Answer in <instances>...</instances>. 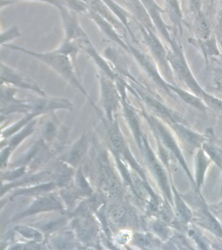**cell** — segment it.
<instances>
[{
  "label": "cell",
  "mask_w": 222,
  "mask_h": 250,
  "mask_svg": "<svg viewBox=\"0 0 222 250\" xmlns=\"http://www.w3.org/2000/svg\"><path fill=\"white\" fill-rule=\"evenodd\" d=\"M202 149L208 156L222 170V150L214 143L204 142Z\"/></svg>",
  "instance_id": "ee69618b"
},
{
  "label": "cell",
  "mask_w": 222,
  "mask_h": 250,
  "mask_svg": "<svg viewBox=\"0 0 222 250\" xmlns=\"http://www.w3.org/2000/svg\"><path fill=\"white\" fill-rule=\"evenodd\" d=\"M140 1L147 9L156 29L159 31L161 36L163 37L169 44H172L173 37H171L170 31L173 30V29L164 22L161 16V13H164V10L158 5L155 0H140Z\"/></svg>",
  "instance_id": "ac0fdd59"
},
{
  "label": "cell",
  "mask_w": 222,
  "mask_h": 250,
  "mask_svg": "<svg viewBox=\"0 0 222 250\" xmlns=\"http://www.w3.org/2000/svg\"><path fill=\"white\" fill-rule=\"evenodd\" d=\"M58 127L54 120H48L43 123L41 128L42 140L44 142H51L58 136Z\"/></svg>",
  "instance_id": "f6af8a7d"
},
{
  "label": "cell",
  "mask_w": 222,
  "mask_h": 250,
  "mask_svg": "<svg viewBox=\"0 0 222 250\" xmlns=\"http://www.w3.org/2000/svg\"><path fill=\"white\" fill-rule=\"evenodd\" d=\"M169 89L171 92H173L178 95L182 100L184 103L192 105V106L196 107L199 110L204 111L207 109V106L202 101V100L198 96L195 95L194 93H191L190 92L183 89L182 88L179 87L178 86L174 85V84L168 83Z\"/></svg>",
  "instance_id": "1f68e13d"
},
{
  "label": "cell",
  "mask_w": 222,
  "mask_h": 250,
  "mask_svg": "<svg viewBox=\"0 0 222 250\" xmlns=\"http://www.w3.org/2000/svg\"><path fill=\"white\" fill-rule=\"evenodd\" d=\"M167 50V60L173 73L185 84L193 93L202 98L205 91L199 84L190 66L186 62L182 45L179 42V37L173 36V42Z\"/></svg>",
  "instance_id": "7a4b0ae2"
},
{
  "label": "cell",
  "mask_w": 222,
  "mask_h": 250,
  "mask_svg": "<svg viewBox=\"0 0 222 250\" xmlns=\"http://www.w3.org/2000/svg\"><path fill=\"white\" fill-rule=\"evenodd\" d=\"M14 230L19 234H20L22 237L30 240V241L42 243L46 238L43 232L34 226L21 225V226L15 227Z\"/></svg>",
  "instance_id": "f35d334b"
},
{
  "label": "cell",
  "mask_w": 222,
  "mask_h": 250,
  "mask_svg": "<svg viewBox=\"0 0 222 250\" xmlns=\"http://www.w3.org/2000/svg\"><path fill=\"white\" fill-rule=\"evenodd\" d=\"M121 107L124 119L130 130L135 138L140 149L143 147V138L144 134L141 130V121L137 110L131 104L128 100L127 91L121 93Z\"/></svg>",
  "instance_id": "2e32d148"
},
{
  "label": "cell",
  "mask_w": 222,
  "mask_h": 250,
  "mask_svg": "<svg viewBox=\"0 0 222 250\" xmlns=\"http://www.w3.org/2000/svg\"><path fill=\"white\" fill-rule=\"evenodd\" d=\"M12 1H14L16 2V3L19 1H36L44 2V3L50 4V5L55 6V7L58 8V9H61L62 7H65V6L66 7H67V4H66L64 0H12Z\"/></svg>",
  "instance_id": "9f6ffc18"
},
{
  "label": "cell",
  "mask_w": 222,
  "mask_h": 250,
  "mask_svg": "<svg viewBox=\"0 0 222 250\" xmlns=\"http://www.w3.org/2000/svg\"><path fill=\"white\" fill-rule=\"evenodd\" d=\"M77 236L71 230H65L52 237L48 241L49 246L56 250L75 249L77 246Z\"/></svg>",
  "instance_id": "f1b7e54d"
},
{
  "label": "cell",
  "mask_w": 222,
  "mask_h": 250,
  "mask_svg": "<svg viewBox=\"0 0 222 250\" xmlns=\"http://www.w3.org/2000/svg\"><path fill=\"white\" fill-rule=\"evenodd\" d=\"M40 242L30 241L28 242H16L11 244L9 249L11 250H36L43 249Z\"/></svg>",
  "instance_id": "f907efd6"
},
{
  "label": "cell",
  "mask_w": 222,
  "mask_h": 250,
  "mask_svg": "<svg viewBox=\"0 0 222 250\" xmlns=\"http://www.w3.org/2000/svg\"><path fill=\"white\" fill-rule=\"evenodd\" d=\"M188 41L190 44L202 51L206 64H208L209 58H217L221 54L216 37L210 36L206 39L191 37Z\"/></svg>",
  "instance_id": "d4e9b609"
},
{
  "label": "cell",
  "mask_w": 222,
  "mask_h": 250,
  "mask_svg": "<svg viewBox=\"0 0 222 250\" xmlns=\"http://www.w3.org/2000/svg\"><path fill=\"white\" fill-rule=\"evenodd\" d=\"M27 166L12 168L10 171L1 173V181L13 182L24 177L27 171Z\"/></svg>",
  "instance_id": "bcb514c9"
},
{
  "label": "cell",
  "mask_w": 222,
  "mask_h": 250,
  "mask_svg": "<svg viewBox=\"0 0 222 250\" xmlns=\"http://www.w3.org/2000/svg\"><path fill=\"white\" fill-rule=\"evenodd\" d=\"M132 236L133 234L131 230L127 229H122L117 234L116 240L119 245L124 246L126 245L128 242H131Z\"/></svg>",
  "instance_id": "816d5d0a"
},
{
  "label": "cell",
  "mask_w": 222,
  "mask_h": 250,
  "mask_svg": "<svg viewBox=\"0 0 222 250\" xmlns=\"http://www.w3.org/2000/svg\"><path fill=\"white\" fill-rule=\"evenodd\" d=\"M75 187L84 197H89L94 193L93 189L80 167L75 175Z\"/></svg>",
  "instance_id": "60d3db41"
},
{
  "label": "cell",
  "mask_w": 222,
  "mask_h": 250,
  "mask_svg": "<svg viewBox=\"0 0 222 250\" xmlns=\"http://www.w3.org/2000/svg\"><path fill=\"white\" fill-rule=\"evenodd\" d=\"M82 1L86 2V3H87V0H82Z\"/></svg>",
  "instance_id": "6125c7cd"
},
{
  "label": "cell",
  "mask_w": 222,
  "mask_h": 250,
  "mask_svg": "<svg viewBox=\"0 0 222 250\" xmlns=\"http://www.w3.org/2000/svg\"><path fill=\"white\" fill-rule=\"evenodd\" d=\"M56 188H57V186L54 181L31 187H22V188H19L14 191L10 199L11 200H13L19 196H41Z\"/></svg>",
  "instance_id": "f546056e"
},
{
  "label": "cell",
  "mask_w": 222,
  "mask_h": 250,
  "mask_svg": "<svg viewBox=\"0 0 222 250\" xmlns=\"http://www.w3.org/2000/svg\"><path fill=\"white\" fill-rule=\"evenodd\" d=\"M63 209V205L53 195H41V196H39L26 210L15 215L11 219L10 222H18L19 220H22L23 218L40 214V213L61 210Z\"/></svg>",
  "instance_id": "5bb4252c"
},
{
  "label": "cell",
  "mask_w": 222,
  "mask_h": 250,
  "mask_svg": "<svg viewBox=\"0 0 222 250\" xmlns=\"http://www.w3.org/2000/svg\"><path fill=\"white\" fill-rule=\"evenodd\" d=\"M20 29L17 25H13L10 28L7 29L1 33V46L7 44V42L13 40V39L19 38L21 37Z\"/></svg>",
  "instance_id": "c3c4849f"
},
{
  "label": "cell",
  "mask_w": 222,
  "mask_h": 250,
  "mask_svg": "<svg viewBox=\"0 0 222 250\" xmlns=\"http://www.w3.org/2000/svg\"><path fill=\"white\" fill-rule=\"evenodd\" d=\"M13 150L9 146L3 148L1 152V169H4L8 164L9 157Z\"/></svg>",
  "instance_id": "11a10c76"
},
{
  "label": "cell",
  "mask_w": 222,
  "mask_h": 250,
  "mask_svg": "<svg viewBox=\"0 0 222 250\" xmlns=\"http://www.w3.org/2000/svg\"><path fill=\"white\" fill-rule=\"evenodd\" d=\"M59 11L65 31V40L75 41L79 45L90 40L80 23L78 13L66 6L60 9Z\"/></svg>",
  "instance_id": "4fadbf2b"
},
{
  "label": "cell",
  "mask_w": 222,
  "mask_h": 250,
  "mask_svg": "<svg viewBox=\"0 0 222 250\" xmlns=\"http://www.w3.org/2000/svg\"><path fill=\"white\" fill-rule=\"evenodd\" d=\"M73 104L65 98L52 97L48 96H30L25 99L26 114H32L38 117L42 115L53 113L58 109L73 110Z\"/></svg>",
  "instance_id": "8992f818"
},
{
  "label": "cell",
  "mask_w": 222,
  "mask_h": 250,
  "mask_svg": "<svg viewBox=\"0 0 222 250\" xmlns=\"http://www.w3.org/2000/svg\"><path fill=\"white\" fill-rule=\"evenodd\" d=\"M88 148V137L85 134L80 138L61 158L62 161L73 167H77L84 157Z\"/></svg>",
  "instance_id": "44dd1931"
},
{
  "label": "cell",
  "mask_w": 222,
  "mask_h": 250,
  "mask_svg": "<svg viewBox=\"0 0 222 250\" xmlns=\"http://www.w3.org/2000/svg\"><path fill=\"white\" fill-rule=\"evenodd\" d=\"M165 11L168 14L173 23V34L175 36H182L183 33L182 23L184 21L182 9L179 0H165Z\"/></svg>",
  "instance_id": "4316f807"
},
{
  "label": "cell",
  "mask_w": 222,
  "mask_h": 250,
  "mask_svg": "<svg viewBox=\"0 0 222 250\" xmlns=\"http://www.w3.org/2000/svg\"><path fill=\"white\" fill-rule=\"evenodd\" d=\"M221 193L222 194V187H221Z\"/></svg>",
  "instance_id": "94428289"
},
{
  "label": "cell",
  "mask_w": 222,
  "mask_h": 250,
  "mask_svg": "<svg viewBox=\"0 0 222 250\" xmlns=\"http://www.w3.org/2000/svg\"><path fill=\"white\" fill-rule=\"evenodd\" d=\"M214 89L222 93V75L216 76L214 78Z\"/></svg>",
  "instance_id": "6f0895ef"
},
{
  "label": "cell",
  "mask_w": 222,
  "mask_h": 250,
  "mask_svg": "<svg viewBox=\"0 0 222 250\" xmlns=\"http://www.w3.org/2000/svg\"><path fill=\"white\" fill-rule=\"evenodd\" d=\"M151 228L155 234L161 239H167L170 234L169 229L161 221L157 220L154 222L152 224Z\"/></svg>",
  "instance_id": "681fc988"
},
{
  "label": "cell",
  "mask_w": 222,
  "mask_h": 250,
  "mask_svg": "<svg viewBox=\"0 0 222 250\" xmlns=\"http://www.w3.org/2000/svg\"><path fill=\"white\" fill-rule=\"evenodd\" d=\"M202 101L205 104L206 106L210 107L213 110L222 113V100L215 96L204 92L202 98Z\"/></svg>",
  "instance_id": "7dc6e473"
},
{
  "label": "cell",
  "mask_w": 222,
  "mask_h": 250,
  "mask_svg": "<svg viewBox=\"0 0 222 250\" xmlns=\"http://www.w3.org/2000/svg\"><path fill=\"white\" fill-rule=\"evenodd\" d=\"M56 50L71 58L75 65L77 63L78 55L81 51H82L79 43L75 42V41L65 40V39Z\"/></svg>",
  "instance_id": "b9f144b4"
},
{
  "label": "cell",
  "mask_w": 222,
  "mask_h": 250,
  "mask_svg": "<svg viewBox=\"0 0 222 250\" xmlns=\"http://www.w3.org/2000/svg\"><path fill=\"white\" fill-rule=\"evenodd\" d=\"M37 123H38V120L35 119L30 121L24 128L13 135L9 140L8 146H10L13 150H14L20 144V143H22L25 139L34 132Z\"/></svg>",
  "instance_id": "74e56055"
},
{
  "label": "cell",
  "mask_w": 222,
  "mask_h": 250,
  "mask_svg": "<svg viewBox=\"0 0 222 250\" xmlns=\"http://www.w3.org/2000/svg\"><path fill=\"white\" fill-rule=\"evenodd\" d=\"M106 218L108 224L115 228L136 226L138 223L135 213L124 203L111 205L107 211Z\"/></svg>",
  "instance_id": "9a60e30c"
},
{
  "label": "cell",
  "mask_w": 222,
  "mask_h": 250,
  "mask_svg": "<svg viewBox=\"0 0 222 250\" xmlns=\"http://www.w3.org/2000/svg\"><path fill=\"white\" fill-rule=\"evenodd\" d=\"M3 46L10 50L24 53L43 62L87 97L95 110L97 111L100 109L95 105L94 102L80 81L76 73L75 64L69 56L61 54L56 50L48 52H38L14 44H5Z\"/></svg>",
  "instance_id": "6da1fadb"
},
{
  "label": "cell",
  "mask_w": 222,
  "mask_h": 250,
  "mask_svg": "<svg viewBox=\"0 0 222 250\" xmlns=\"http://www.w3.org/2000/svg\"><path fill=\"white\" fill-rule=\"evenodd\" d=\"M188 3L189 9L194 17L199 15L202 12V0H186Z\"/></svg>",
  "instance_id": "db71d44e"
},
{
  "label": "cell",
  "mask_w": 222,
  "mask_h": 250,
  "mask_svg": "<svg viewBox=\"0 0 222 250\" xmlns=\"http://www.w3.org/2000/svg\"><path fill=\"white\" fill-rule=\"evenodd\" d=\"M99 79L101 101L106 113V118L109 121H113L121 106V96L116 82L112 78L99 71Z\"/></svg>",
  "instance_id": "52a82bcc"
},
{
  "label": "cell",
  "mask_w": 222,
  "mask_h": 250,
  "mask_svg": "<svg viewBox=\"0 0 222 250\" xmlns=\"http://www.w3.org/2000/svg\"><path fill=\"white\" fill-rule=\"evenodd\" d=\"M124 3L136 23H140L152 30L157 31L147 9L140 0H124Z\"/></svg>",
  "instance_id": "603a6c76"
},
{
  "label": "cell",
  "mask_w": 222,
  "mask_h": 250,
  "mask_svg": "<svg viewBox=\"0 0 222 250\" xmlns=\"http://www.w3.org/2000/svg\"><path fill=\"white\" fill-rule=\"evenodd\" d=\"M147 137L144 135L143 138V147L142 152L144 154L148 167L153 174L160 188L164 193L165 197L168 199L171 205L173 203L172 188L169 186L168 177H167L166 171L161 165V162L158 159L155 154L150 146L149 142H147Z\"/></svg>",
  "instance_id": "ba28073f"
},
{
  "label": "cell",
  "mask_w": 222,
  "mask_h": 250,
  "mask_svg": "<svg viewBox=\"0 0 222 250\" xmlns=\"http://www.w3.org/2000/svg\"><path fill=\"white\" fill-rule=\"evenodd\" d=\"M126 88L132 95L143 102L156 115L164 120L169 125L175 123H184V119L180 113L169 108L161 103L159 99L154 97L147 91V88L142 85L138 80L136 82L131 80L126 82Z\"/></svg>",
  "instance_id": "3957f363"
},
{
  "label": "cell",
  "mask_w": 222,
  "mask_h": 250,
  "mask_svg": "<svg viewBox=\"0 0 222 250\" xmlns=\"http://www.w3.org/2000/svg\"><path fill=\"white\" fill-rule=\"evenodd\" d=\"M218 28L220 34L222 35V0H221L220 11L218 12Z\"/></svg>",
  "instance_id": "680465c9"
},
{
  "label": "cell",
  "mask_w": 222,
  "mask_h": 250,
  "mask_svg": "<svg viewBox=\"0 0 222 250\" xmlns=\"http://www.w3.org/2000/svg\"><path fill=\"white\" fill-rule=\"evenodd\" d=\"M102 1L106 4L113 14L120 20L121 22L125 27L126 30H127L128 33H129L130 37H131L132 41L138 43L137 39H136V35H134L131 27V21H134L133 17L128 11V10L124 9V7H122L121 5L117 3L114 0H102Z\"/></svg>",
  "instance_id": "484cf974"
},
{
  "label": "cell",
  "mask_w": 222,
  "mask_h": 250,
  "mask_svg": "<svg viewBox=\"0 0 222 250\" xmlns=\"http://www.w3.org/2000/svg\"><path fill=\"white\" fill-rule=\"evenodd\" d=\"M137 25L139 27L144 42L149 48L158 66L163 72L165 78L169 82H172V83H173L174 82L173 72L167 60V50L156 35L155 31L143 26L140 23H137Z\"/></svg>",
  "instance_id": "5b68a950"
},
{
  "label": "cell",
  "mask_w": 222,
  "mask_h": 250,
  "mask_svg": "<svg viewBox=\"0 0 222 250\" xmlns=\"http://www.w3.org/2000/svg\"><path fill=\"white\" fill-rule=\"evenodd\" d=\"M171 188L174 195L175 214H176L177 222L181 225L187 224L193 218L192 211L187 206L173 186L171 187Z\"/></svg>",
  "instance_id": "e575fe53"
},
{
  "label": "cell",
  "mask_w": 222,
  "mask_h": 250,
  "mask_svg": "<svg viewBox=\"0 0 222 250\" xmlns=\"http://www.w3.org/2000/svg\"><path fill=\"white\" fill-rule=\"evenodd\" d=\"M67 217L61 216L40 221V222L36 223L32 226L41 230L46 238L47 234L50 235V234L54 233V232L57 231L58 229L67 226Z\"/></svg>",
  "instance_id": "836d02e7"
},
{
  "label": "cell",
  "mask_w": 222,
  "mask_h": 250,
  "mask_svg": "<svg viewBox=\"0 0 222 250\" xmlns=\"http://www.w3.org/2000/svg\"><path fill=\"white\" fill-rule=\"evenodd\" d=\"M170 125L180 140L194 148H200L206 142L205 137L188 128L184 123H175Z\"/></svg>",
  "instance_id": "cb8c5ba5"
},
{
  "label": "cell",
  "mask_w": 222,
  "mask_h": 250,
  "mask_svg": "<svg viewBox=\"0 0 222 250\" xmlns=\"http://www.w3.org/2000/svg\"><path fill=\"white\" fill-rule=\"evenodd\" d=\"M193 28L197 38L206 39L210 37L211 25L207 16L203 11L194 17Z\"/></svg>",
  "instance_id": "d590c367"
},
{
  "label": "cell",
  "mask_w": 222,
  "mask_h": 250,
  "mask_svg": "<svg viewBox=\"0 0 222 250\" xmlns=\"http://www.w3.org/2000/svg\"><path fill=\"white\" fill-rule=\"evenodd\" d=\"M45 143L43 140H38L33 144L24 153L22 154L16 161L11 164V167H18L21 166H30L34 161L42 148L45 147Z\"/></svg>",
  "instance_id": "d6a6232c"
},
{
  "label": "cell",
  "mask_w": 222,
  "mask_h": 250,
  "mask_svg": "<svg viewBox=\"0 0 222 250\" xmlns=\"http://www.w3.org/2000/svg\"><path fill=\"white\" fill-rule=\"evenodd\" d=\"M219 42L220 46H221L222 48V41L221 40H220ZM212 60L215 61V62H217V63L222 67V52H221V54H220L219 56L217 57V58H214L212 59Z\"/></svg>",
  "instance_id": "91938a15"
},
{
  "label": "cell",
  "mask_w": 222,
  "mask_h": 250,
  "mask_svg": "<svg viewBox=\"0 0 222 250\" xmlns=\"http://www.w3.org/2000/svg\"><path fill=\"white\" fill-rule=\"evenodd\" d=\"M99 181L104 193L112 197L121 196V183L111 166L106 152L101 154L99 158Z\"/></svg>",
  "instance_id": "8fae6325"
},
{
  "label": "cell",
  "mask_w": 222,
  "mask_h": 250,
  "mask_svg": "<svg viewBox=\"0 0 222 250\" xmlns=\"http://www.w3.org/2000/svg\"><path fill=\"white\" fill-rule=\"evenodd\" d=\"M73 226L78 240L85 245L91 243L98 235L99 226L91 214L77 216Z\"/></svg>",
  "instance_id": "e0dca14e"
},
{
  "label": "cell",
  "mask_w": 222,
  "mask_h": 250,
  "mask_svg": "<svg viewBox=\"0 0 222 250\" xmlns=\"http://www.w3.org/2000/svg\"><path fill=\"white\" fill-rule=\"evenodd\" d=\"M0 80L1 83L13 86L17 89L30 90L44 97L48 96L45 91L32 78L3 62H1L0 68Z\"/></svg>",
  "instance_id": "30bf717a"
},
{
  "label": "cell",
  "mask_w": 222,
  "mask_h": 250,
  "mask_svg": "<svg viewBox=\"0 0 222 250\" xmlns=\"http://www.w3.org/2000/svg\"><path fill=\"white\" fill-rule=\"evenodd\" d=\"M209 164L210 160L205 152L202 148H200L195 158V183L198 189L203 185L204 176Z\"/></svg>",
  "instance_id": "4dcf8cb0"
},
{
  "label": "cell",
  "mask_w": 222,
  "mask_h": 250,
  "mask_svg": "<svg viewBox=\"0 0 222 250\" xmlns=\"http://www.w3.org/2000/svg\"><path fill=\"white\" fill-rule=\"evenodd\" d=\"M214 1H216V0H214Z\"/></svg>",
  "instance_id": "be15d7a7"
},
{
  "label": "cell",
  "mask_w": 222,
  "mask_h": 250,
  "mask_svg": "<svg viewBox=\"0 0 222 250\" xmlns=\"http://www.w3.org/2000/svg\"><path fill=\"white\" fill-rule=\"evenodd\" d=\"M61 164L62 162H58L57 164H52L51 166L41 171L29 174L26 177L24 176L20 179L11 182V183L6 184V185L2 184L1 189V196L10 189L15 188L30 187V186L40 185V184L54 181L56 174L61 167Z\"/></svg>",
  "instance_id": "7c38bea8"
},
{
  "label": "cell",
  "mask_w": 222,
  "mask_h": 250,
  "mask_svg": "<svg viewBox=\"0 0 222 250\" xmlns=\"http://www.w3.org/2000/svg\"><path fill=\"white\" fill-rule=\"evenodd\" d=\"M80 46H81V50L86 53L90 57L91 60L95 62L96 65L98 66L99 71L103 72L108 77L114 80V81L120 78V74L110 65V62H107L104 57L99 54L90 40L81 43V44H80Z\"/></svg>",
  "instance_id": "ffe728a7"
},
{
  "label": "cell",
  "mask_w": 222,
  "mask_h": 250,
  "mask_svg": "<svg viewBox=\"0 0 222 250\" xmlns=\"http://www.w3.org/2000/svg\"><path fill=\"white\" fill-rule=\"evenodd\" d=\"M142 115L145 117L146 120L147 121L150 127H151L152 130H153L158 140L161 143V144L167 150H169L175 156V158L180 162L181 166L184 168L187 175L190 178L192 183L196 184L195 180L192 177V174H191L190 171L189 170L188 166H187L186 160L184 159V157L183 156L180 147H179L178 144H177L176 140H175L174 137L169 132L167 127L159 119L148 114L143 109L142 111Z\"/></svg>",
  "instance_id": "277c9868"
},
{
  "label": "cell",
  "mask_w": 222,
  "mask_h": 250,
  "mask_svg": "<svg viewBox=\"0 0 222 250\" xmlns=\"http://www.w3.org/2000/svg\"><path fill=\"white\" fill-rule=\"evenodd\" d=\"M75 175L73 167L62 162L61 167L58 170L54 181L55 182L57 188H62L70 185Z\"/></svg>",
  "instance_id": "ab89813d"
},
{
  "label": "cell",
  "mask_w": 222,
  "mask_h": 250,
  "mask_svg": "<svg viewBox=\"0 0 222 250\" xmlns=\"http://www.w3.org/2000/svg\"><path fill=\"white\" fill-rule=\"evenodd\" d=\"M195 222L218 237L222 238V227L217 219L206 208H201L194 219Z\"/></svg>",
  "instance_id": "83f0119b"
},
{
  "label": "cell",
  "mask_w": 222,
  "mask_h": 250,
  "mask_svg": "<svg viewBox=\"0 0 222 250\" xmlns=\"http://www.w3.org/2000/svg\"><path fill=\"white\" fill-rule=\"evenodd\" d=\"M126 42L129 49L130 54H131L135 58L136 62L140 64L144 72L153 80V82H155L158 87L161 88L171 97H173L171 90L168 87L169 82H167L166 80L161 76L159 70V66L157 65V62H155V60L143 51L134 46L128 41H126Z\"/></svg>",
  "instance_id": "9c48e42d"
},
{
  "label": "cell",
  "mask_w": 222,
  "mask_h": 250,
  "mask_svg": "<svg viewBox=\"0 0 222 250\" xmlns=\"http://www.w3.org/2000/svg\"><path fill=\"white\" fill-rule=\"evenodd\" d=\"M60 193H61L64 202L69 208H73L80 198L84 197L78 190L75 186L71 187L69 185L67 187L62 188Z\"/></svg>",
  "instance_id": "7bdbcfd3"
},
{
  "label": "cell",
  "mask_w": 222,
  "mask_h": 250,
  "mask_svg": "<svg viewBox=\"0 0 222 250\" xmlns=\"http://www.w3.org/2000/svg\"><path fill=\"white\" fill-rule=\"evenodd\" d=\"M131 242L134 246L143 249L155 248L161 244V241L153 234L143 232H136L134 234Z\"/></svg>",
  "instance_id": "8d00e7d4"
},
{
  "label": "cell",
  "mask_w": 222,
  "mask_h": 250,
  "mask_svg": "<svg viewBox=\"0 0 222 250\" xmlns=\"http://www.w3.org/2000/svg\"><path fill=\"white\" fill-rule=\"evenodd\" d=\"M188 234L191 238H192L196 242L197 245L201 249H208L209 248L208 244L206 243V240L202 237V234H200V232H199L198 230L190 229L188 230Z\"/></svg>",
  "instance_id": "f5cc1de1"
},
{
  "label": "cell",
  "mask_w": 222,
  "mask_h": 250,
  "mask_svg": "<svg viewBox=\"0 0 222 250\" xmlns=\"http://www.w3.org/2000/svg\"><path fill=\"white\" fill-rule=\"evenodd\" d=\"M89 19H90L91 21H94L97 25V26L100 28L101 30L111 40L114 41L116 44H118L119 46L121 47L122 49L126 52L129 53V49L127 42L126 41L123 40V37L120 34V33L117 30L116 27L112 25V23L105 19L104 18L101 17L98 13H95L92 9L89 8L88 12H87L86 15Z\"/></svg>",
  "instance_id": "d6986e66"
},
{
  "label": "cell",
  "mask_w": 222,
  "mask_h": 250,
  "mask_svg": "<svg viewBox=\"0 0 222 250\" xmlns=\"http://www.w3.org/2000/svg\"><path fill=\"white\" fill-rule=\"evenodd\" d=\"M87 3L88 4L91 9H92L95 13H98L101 17L104 18L112 25H114V26L122 37H124L127 35L128 31L125 27L121 22L120 20L113 14L102 0H87Z\"/></svg>",
  "instance_id": "7402d4cb"
}]
</instances>
